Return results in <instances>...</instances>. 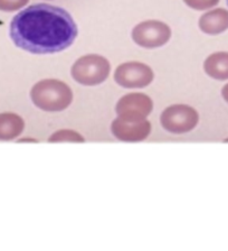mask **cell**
<instances>
[{"instance_id": "4", "label": "cell", "mask_w": 228, "mask_h": 251, "mask_svg": "<svg viewBox=\"0 0 228 251\" xmlns=\"http://www.w3.org/2000/svg\"><path fill=\"white\" fill-rule=\"evenodd\" d=\"M199 121V115L194 108L186 104H175L162 112L160 123L167 131L182 135L196 128Z\"/></svg>"}, {"instance_id": "11", "label": "cell", "mask_w": 228, "mask_h": 251, "mask_svg": "<svg viewBox=\"0 0 228 251\" xmlns=\"http://www.w3.org/2000/svg\"><path fill=\"white\" fill-rule=\"evenodd\" d=\"M208 76L217 81L228 80V52H216L209 55L204 63Z\"/></svg>"}, {"instance_id": "1", "label": "cell", "mask_w": 228, "mask_h": 251, "mask_svg": "<svg viewBox=\"0 0 228 251\" xmlns=\"http://www.w3.org/2000/svg\"><path fill=\"white\" fill-rule=\"evenodd\" d=\"M78 34L75 22L63 8L37 3L13 18L9 35L14 44L31 54H54L73 44Z\"/></svg>"}, {"instance_id": "9", "label": "cell", "mask_w": 228, "mask_h": 251, "mask_svg": "<svg viewBox=\"0 0 228 251\" xmlns=\"http://www.w3.org/2000/svg\"><path fill=\"white\" fill-rule=\"evenodd\" d=\"M199 28L207 35H219L228 29V10L224 8L207 11L199 19Z\"/></svg>"}, {"instance_id": "2", "label": "cell", "mask_w": 228, "mask_h": 251, "mask_svg": "<svg viewBox=\"0 0 228 251\" xmlns=\"http://www.w3.org/2000/svg\"><path fill=\"white\" fill-rule=\"evenodd\" d=\"M30 99L37 108L48 112L68 109L73 101L69 86L60 80H43L37 82L30 91Z\"/></svg>"}, {"instance_id": "17", "label": "cell", "mask_w": 228, "mask_h": 251, "mask_svg": "<svg viewBox=\"0 0 228 251\" xmlns=\"http://www.w3.org/2000/svg\"><path fill=\"white\" fill-rule=\"evenodd\" d=\"M227 5H228V0H227Z\"/></svg>"}, {"instance_id": "15", "label": "cell", "mask_w": 228, "mask_h": 251, "mask_svg": "<svg viewBox=\"0 0 228 251\" xmlns=\"http://www.w3.org/2000/svg\"><path fill=\"white\" fill-rule=\"evenodd\" d=\"M222 96L224 98V100H225L227 103H228V83L224 86L223 90H222Z\"/></svg>"}, {"instance_id": "7", "label": "cell", "mask_w": 228, "mask_h": 251, "mask_svg": "<svg viewBox=\"0 0 228 251\" xmlns=\"http://www.w3.org/2000/svg\"><path fill=\"white\" fill-rule=\"evenodd\" d=\"M153 109V102L147 94L130 93L116 103L117 116L127 121L145 120Z\"/></svg>"}, {"instance_id": "10", "label": "cell", "mask_w": 228, "mask_h": 251, "mask_svg": "<svg viewBox=\"0 0 228 251\" xmlns=\"http://www.w3.org/2000/svg\"><path fill=\"white\" fill-rule=\"evenodd\" d=\"M25 129V121L13 112L0 113V140H14Z\"/></svg>"}, {"instance_id": "6", "label": "cell", "mask_w": 228, "mask_h": 251, "mask_svg": "<svg viewBox=\"0 0 228 251\" xmlns=\"http://www.w3.org/2000/svg\"><path fill=\"white\" fill-rule=\"evenodd\" d=\"M155 74L150 66L141 62H127L117 66L114 81L125 89H142L153 81Z\"/></svg>"}, {"instance_id": "8", "label": "cell", "mask_w": 228, "mask_h": 251, "mask_svg": "<svg viewBox=\"0 0 228 251\" xmlns=\"http://www.w3.org/2000/svg\"><path fill=\"white\" fill-rule=\"evenodd\" d=\"M111 130L115 138L127 143H137L148 138L151 132V124L149 121H127L117 117L111 125Z\"/></svg>"}, {"instance_id": "5", "label": "cell", "mask_w": 228, "mask_h": 251, "mask_svg": "<svg viewBox=\"0 0 228 251\" xmlns=\"http://www.w3.org/2000/svg\"><path fill=\"white\" fill-rule=\"evenodd\" d=\"M170 37V27L159 21L142 22L132 30L133 42L144 49H157L166 45Z\"/></svg>"}, {"instance_id": "3", "label": "cell", "mask_w": 228, "mask_h": 251, "mask_svg": "<svg viewBox=\"0 0 228 251\" xmlns=\"http://www.w3.org/2000/svg\"><path fill=\"white\" fill-rule=\"evenodd\" d=\"M111 65L107 58L96 54L82 56L74 63L70 70L72 76L77 83L86 86H95L107 80Z\"/></svg>"}, {"instance_id": "14", "label": "cell", "mask_w": 228, "mask_h": 251, "mask_svg": "<svg viewBox=\"0 0 228 251\" xmlns=\"http://www.w3.org/2000/svg\"><path fill=\"white\" fill-rule=\"evenodd\" d=\"M221 0H183L188 7L195 10H207L218 5Z\"/></svg>"}, {"instance_id": "16", "label": "cell", "mask_w": 228, "mask_h": 251, "mask_svg": "<svg viewBox=\"0 0 228 251\" xmlns=\"http://www.w3.org/2000/svg\"><path fill=\"white\" fill-rule=\"evenodd\" d=\"M225 143H228V138H227V139H225Z\"/></svg>"}, {"instance_id": "12", "label": "cell", "mask_w": 228, "mask_h": 251, "mask_svg": "<svg viewBox=\"0 0 228 251\" xmlns=\"http://www.w3.org/2000/svg\"><path fill=\"white\" fill-rule=\"evenodd\" d=\"M49 143H84V137H82L80 133L69 130V129H63V130H58L48 139Z\"/></svg>"}, {"instance_id": "13", "label": "cell", "mask_w": 228, "mask_h": 251, "mask_svg": "<svg viewBox=\"0 0 228 251\" xmlns=\"http://www.w3.org/2000/svg\"><path fill=\"white\" fill-rule=\"evenodd\" d=\"M29 0H0V11L13 13L25 7Z\"/></svg>"}]
</instances>
